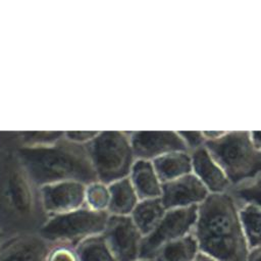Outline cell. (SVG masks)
Returning a JSON list of instances; mask_svg holds the SVG:
<instances>
[{
    "instance_id": "1",
    "label": "cell",
    "mask_w": 261,
    "mask_h": 261,
    "mask_svg": "<svg viewBox=\"0 0 261 261\" xmlns=\"http://www.w3.org/2000/svg\"><path fill=\"white\" fill-rule=\"evenodd\" d=\"M16 132H0V230L6 238L37 233L49 219L40 187L17 152Z\"/></svg>"
},
{
    "instance_id": "2",
    "label": "cell",
    "mask_w": 261,
    "mask_h": 261,
    "mask_svg": "<svg viewBox=\"0 0 261 261\" xmlns=\"http://www.w3.org/2000/svg\"><path fill=\"white\" fill-rule=\"evenodd\" d=\"M200 252L218 261H247L250 248L240 215V207L228 192L210 194L198 206L193 231Z\"/></svg>"
},
{
    "instance_id": "3",
    "label": "cell",
    "mask_w": 261,
    "mask_h": 261,
    "mask_svg": "<svg viewBox=\"0 0 261 261\" xmlns=\"http://www.w3.org/2000/svg\"><path fill=\"white\" fill-rule=\"evenodd\" d=\"M19 158L33 180L41 188L60 181L89 185L98 181L87 145H80L63 137L44 147H17Z\"/></svg>"
},
{
    "instance_id": "4",
    "label": "cell",
    "mask_w": 261,
    "mask_h": 261,
    "mask_svg": "<svg viewBox=\"0 0 261 261\" xmlns=\"http://www.w3.org/2000/svg\"><path fill=\"white\" fill-rule=\"evenodd\" d=\"M206 149L224 171L230 185H243L261 172V152L255 147L251 133L229 132L205 143Z\"/></svg>"
},
{
    "instance_id": "5",
    "label": "cell",
    "mask_w": 261,
    "mask_h": 261,
    "mask_svg": "<svg viewBox=\"0 0 261 261\" xmlns=\"http://www.w3.org/2000/svg\"><path fill=\"white\" fill-rule=\"evenodd\" d=\"M87 149L98 181L109 186L129 176L136 158L128 132H99Z\"/></svg>"
},
{
    "instance_id": "6",
    "label": "cell",
    "mask_w": 261,
    "mask_h": 261,
    "mask_svg": "<svg viewBox=\"0 0 261 261\" xmlns=\"http://www.w3.org/2000/svg\"><path fill=\"white\" fill-rule=\"evenodd\" d=\"M109 214L94 211L86 206L62 214L50 216L39 233L51 244L79 245L81 242L102 234Z\"/></svg>"
},
{
    "instance_id": "7",
    "label": "cell",
    "mask_w": 261,
    "mask_h": 261,
    "mask_svg": "<svg viewBox=\"0 0 261 261\" xmlns=\"http://www.w3.org/2000/svg\"><path fill=\"white\" fill-rule=\"evenodd\" d=\"M197 216L198 206L167 210L156 228L144 238L141 258L153 259L164 245L192 233Z\"/></svg>"
},
{
    "instance_id": "8",
    "label": "cell",
    "mask_w": 261,
    "mask_h": 261,
    "mask_svg": "<svg viewBox=\"0 0 261 261\" xmlns=\"http://www.w3.org/2000/svg\"><path fill=\"white\" fill-rule=\"evenodd\" d=\"M117 261H138L144 237L130 216L109 215L102 233Z\"/></svg>"
},
{
    "instance_id": "9",
    "label": "cell",
    "mask_w": 261,
    "mask_h": 261,
    "mask_svg": "<svg viewBox=\"0 0 261 261\" xmlns=\"http://www.w3.org/2000/svg\"><path fill=\"white\" fill-rule=\"evenodd\" d=\"M136 160H148L177 151H188L178 133L128 132Z\"/></svg>"
},
{
    "instance_id": "10",
    "label": "cell",
    "mask_w": 261,
    "mask_h": 261,
    "mask_svg": "<svg viewBox=\"0 0 261 261\" xmlns=\"http://www.w3.org/2000/svg\"><path fill=\"white\" fill-rule=\"evenodd\" d=\"M209 195L206 187L195 174L190 173L162 184L160 199L166 210H170L199 206Z\"/></svg>"
},
{
    "instance_id": "11",
    "label": "cell",
    "mask_w": 261,
    "mask_h": 261,
    "mask_svg": "<svg viewBox=\"0 0 261 261\" xmlns=\"http://www.w3.org/2000/svg\"><path fill=\"white\" fill-rule=\"evenodd\" d=\"M42 202L49 217L85 206L86 185L79 181H60L40 188Z\"/></svg>"
},
{
    "instance_id": "12",
    "label": "cell",
    "mask_w": 261,
    "mask_h": 261,
    "mask_svg": "<svg viewBox=\"0 0 261 261\" xmlns=\"http://www.w3.org/2000/svg\"><path fill=\"white\" fill-rule=\"evenodd\" d=\"M51 246L39 232L10 237L0 247V261H46Z\"/></svg>"
},
{
    "instance_id": "13",
    "label": "cell",
    "mask_w": 261,
    "mask_h": 261,
    "mask_svg": "<svg viewBox=\"0 0 261 261\" xmlns=\"http://www.w3.org/2000/svg\"><path fill=\"white\" fill-rule=\"evenodd\" d=\"M191 153L192 173L206 187L210 194L227 192L230 182L219 164L206 147L198 148Z\"/></svg>"
},
{
    "instance_id": "14",
    "label": "cell",
    "mask_w": 261,
    "mask_h": 261,
    "mask_svg": "<svg viewBox=\"0 0 261 261\" xmlns=\"http://www.w3.org/2000/svg\"><path fill=\"white\" fill-rule=\"evenodd\" d=\"M128 177L139 200L161 197L162 182L155 171L152 161L136 160Z\"/></svg>"
},
{
    "instance_id": "15",
    "label": "cell",
    "mask_w": 261,
    "mask_h": 261,
    "mask_svg": "<svg viewBox=\"0 0 261 261\" xmlns=\"http://www.w3.org/2000/svg\"><path fill=\"white\" fill-rule=\"evenodd\" d=\"M162 184L192 173V157L189 151H177L160 156L152 161Z\"/></svg>"
},
{
    "instance_id": "16",
    "label": "cell",
    "mask_w": 261,
    "mask_h": 261,
    "mask_svg": "<svg viewBox=\"0 0 261 261\" xmlns=\"http://www.w3.org/2000/svg\"><path fill=\"white\" fill-rule=\"evenodd\" d=\"M166 211L167 210L160 198L145 199L139 201L132 212L130 217L145 238L156 228Z\"/></svg>"
},
{
    "instance_id": "17",
    "label": "cell",
    "mask_w": 261,
    "mask_h": 261,
    "mask_svg": "<svg viewBox=\"0 0 261 261\" xmlns=\"http://www.w3.org/2000/svg\"><path fill=\"white\" fill-rule=\"evenodd\" d=\"M108 187L110 191V203L107 210L108 214L130 216L140 200L129 177L114 181Z\"/></svg>"
},
{
    "instance_id": "18",
    "label": "cell",
    "mask_w": 261,
    "mask_h": 261,
    "mask_svg": "<svg viewBox=\"0 0 261 261\" xmlns=\"http://www.w3.org/2000/svg\"><path fill=\"white\" fill-rule=\"evenodd\" d=\"M199 253L198 242L192 232L161 247L153 259L155 261H194Z\"/></svg>"
},
{
    "instance_id": "19",
    "label": "cell",
    "mask_w": 261,
    "mask_h": 261,
    "mask_svg": "<svg viewBox=\"0 0 261 261\" xmlns=\"http://www.w3.org/2000/svg\"><path fill=\"white\" fill-rule=\"evenodd\" d=\"M75 248L80 261H117L102 234L86 239Z\"/></svg>"
},
{
    "instance_id": "20",
    "label": "cell",
    "mask_w": 261,
    "mask_h": 261,
    "mask_svg": "<svg viewBox=\"0 0 261 261\" xmlns=\"http://www.w3.org/2000/svg\"><path fill=\"white\" fill-rule=\"evenodd\" d=\"M240 215L250 250L261 248V209L243 205L240 207Z\"/></svg>"
},
{
    "instance_id": "21",
    "label": "cell",
    "mask_w": 261,
    "mask_h": 261,
    "mask_svg": "<svg viewBox=\"0 0 261 261\" xmlns=\"http://www.w3.org/2000/svg\"><path fill=\"white\" fill-rule=\"evenodd\" d=\"M110 203L109 187L101 181H95L86 186L85 206L100 212H107Z\"/></svg>"
},
{
    "instance_id": "22",
    "label": "cell",
    "mask_w": 261,
    "mask_h": 261,
    "mask_svg": "<svg viewBox=\"0 0 261 261\" xmlns=\"http://www.w3.org/2000/svg\"><path fill=\"white\" fill-rule=\"evenodd\" d=\"M64 137V132H16L19 147H44L57 143Z\"/></svg>"
},
{
    "instance_id": "23",
    "label": "cell",
    "mask_w": 261,
    "mask_h": 261,
    "mask_svg": "<svg viewBox=\"0 0 261 261\" xmlns=\"http://www.w3.org/2000/svg\"><path fill=\"white\" fill-rule=\"evenodd\" d=\"M234 195L244 205H251L261 209V176L240 185Z\"/></svg>"
},
{
    "instance_id": "24",
    "label": "cell",
    "mask_w": 261,
    "mask_h": 261,
    "mask_svg": "<svg viewBox=\"0 0 261 261\" xmlns=\"http://www.w3.org/2000/svg\"><path fill=\"white\" fill-rule=\"evenodd\" d=\"M46 261H80L75 246L69 244H52Z\"/></svg>"
},
{
    "instance_id": "25",
    "label": "cell",
    "mask_w": 261,
    "mask_h": 261,
    "mask_svg": "<svg viewBox=\"0 0 261 261\" xmlns=\"http://www.w3.org/2000/svg\"><path fill=\"white\" fill-rule=\"evenodd\" d=\"M178 134L189 152L205 146V138L203 132H178Z\"/></svg>"
},
{
    "instance_id": "26",
    "label": "cell",
    "mask_w": 261,
    "mask_h": 261,
    "mask_svg": "<svg viewBox=\"0 0 261 261\" xmlns=\"http://www.w3.org/2000/svg\"><path fill=\"white\" fill-rule=\"evenodd\" d=\"M99 132H64V137L70 142L80 145H87L93 141Z\"/></svg>"
},
{
    "instance_id": "27",
    "label": "cell",
    "mask_w": 261,
    "mask_h": 261,
    "mask_svg": "<svg viewBox=\"0 0 261 261\" xmlns=\"http://www.w3.org/2000/svg\"><path fill=\"white\" fill-rule=\"evenodd\" d=\"M225 132H219V130H209V132H203L204 138H205V143L210 142V141H215L219 138H221Z\"/></svg>"
},
{
    "instance_id": "28",
    "label": "cell",
    "mask_w": 261,
    "mask_h": 261,
    "mask_svg": "<svg viewBox=\"0 0 261 261\" xmlns=\"http://www.w3.org/2000/svg\"><path fill=\"white\" fill-rule=\"evenodd\" d=\"M247 261H261V248L250 250Z\"/></svg>"
},
{
    "instance_id": "29",
    "label": "cell",
    "mask_w": 261,
    "mask_h": 261,
    "mask_svg": "<svg viewBox=\"0 0 261 261\" xmlns=\"http://www.w3.org/2000/svg\"><path fill=\"white\" fill-rule=\"evenodd\" d=\"M252 141L255 145V147L261 152V132H253L251 133Z\"/></svg>"
},
{
    "instance_id": "30",
    "label": "cell",
    "mask_w": 261,
    "mask_h": 261,
    "mask_svg": "<svg viewBox=\"0 0 261 261\" xmlns=\"http://www.w3.org/2000/svg\"><path fill=\"white\" fill-rule=\"evenodd\" d=\"M194 261H218V260L213 258V257H211V256H209V255H207V254H205V253L200 252L198 254V256L195 258Z\"/></svg>"
},
{
    "instance_id": "31",
    "label": "cell",
    "mask_w": 261,
    "mask_h": 261,
    "mask_svg": "<svg viewBox=\"0 0 261 261\" xmlns=\"http://www.w3.org/2000/svg\"><path fill=\"white\" fill-rule=\"evenodd\" d=\"M6 239H7V238H6V237L2 233V231L0 230V247H1V246H2V244L5 242V240H6Z\"/></svg>"
},
{
    "instance_id": "32",
    "label": "cell",
    "mask_w": 261,
    "mask_h": 261,
    "mask_svg": "<svg viewBox=\"0 0 261 261\" xmlns=\"http://www.w3.org/2000/svg\"><path fill=\"white\" fill-rule=\"evenodd\" d=\"M138 261H155V260L154 259H144V258H141Z\"/></svg>"
}]
</instances>
